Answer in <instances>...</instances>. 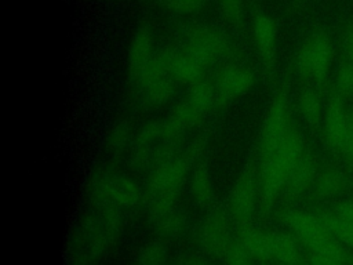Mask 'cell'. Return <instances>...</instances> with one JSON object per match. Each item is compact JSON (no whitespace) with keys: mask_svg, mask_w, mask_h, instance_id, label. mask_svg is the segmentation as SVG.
Listing matches in <instances>:
<instances>
[{"mask_svg":"<svg viewBox=\"0 0 353 265\" xmlns=\"http://www.w3.org/2000/svg\"><path fill=\"white\" fill-rule=\"evenodd\" d=\"M90 195L103 206L132 207L141 202V186L124 174L112 170H97L88 182Z\"/></svg>","mask_w":353,"mask_h":265,"instance_id":"3957f363","label":"cell"},{"mask_svg":"<svg viewBox=\"0 0 353 265\" xmlns=\"http://www.w3.org/2000/svg\"><path fill=\"white\" fill-rule=\"evenodd\" d=\"M153 35L148 26H139L131 36L127 48V70L130 79L138 84L153 59Z\"/></svg>","mask_w":353,"mask_h":265,"instance_id":"9c48e42d","label":"cell"},{"mask_svg":"<svg viewBox=\"0 0 353 265\" xmlns=\"http://www.w3.org/2000/svg\"><path fill=\"white\" fill-rule=\"evenodd\" d=\"M285 222L309 246V248L332 235L320 215H314L307 211H290L285 215Z\"/></svg>","mask_w":353,"mask_h":265,"instance_id":"7c38bea8","label":"cell"},{"mask_svg":"<svg viewBox=\"0 0 353 265\" xmlns=\"http://www.w3.org/2000/svg\"><path fill=\"white\" fill-rule=\"evenodd\" d=\"M132 141H134V135L131 132L130 126L127 123L120 121L113 124L109 128L105 138V145L109 152L121 153L132 145Z\"/></svg>","mask_w":353,"mask_h":265,"instance_id":"44dd1931","label":"cell"},{"mask_svg":"<svg viewBox=\"0 0 353 265\" xmlns=\"http://www.w3.org/2000/svg\"><path fill=\"white\" fill-rule=\"evenodd\" d=\"M219 8L222 15L229 21V22H239L243 17V10H244V3L243 0H218Z\"/></svg>","mask_w":353,"mask_h":265,"instance_id":"f1b7e54d","label":"cell"},{"mask_svg":"<svg viewBox=\"0 0 353 265\" xmlns=\"http://www.w3.org/2000/svg\"><path fill=\"white\" fill-rule=\"evenodd\" d=\"M254 84V75L244 66L230 65L221 70L215 91L218 102H230L251 90Z\"/></svg>","mask_w":353,"mask_h":265,"instance_id":"30bf717a","label":"cell"},{"mask_svg":"<svg viewBox=\"0 0 353 265\" xmlns=\"http://www.w3.org/2000/svg\"><path fill=\"white\" fill-rule=\"evenodd\" d=\"M298 105L301 115L306 120L307 124L317 127L321 123L323 119V106L320 97L316 90L307 87L301 91L299 98H298Z\"/></svg>","mask_w":353,"mask_h":265,"instance_id":"d6986e66","label":"cell"},{"mask_svg":"<svg viewBox=\"0 0 353 265\" xmlns=\"http://www.w3.org/2000/svg\"><path fill=\"white\" fill-rule=\"evenodd\" d=\"M190 193L196 203L208 204L212 200L214 185L205 167H197L190 177Z\"/></svg>","mask_w":353,"mask_h":265,"instance_id":"ffe728a7","label":"cell"},{"mask_svg":"<svg viewBox=\"0 0 353 265\" xmlns=\"http://www.w3.org/2000/svg\"><path fill=\"white\" fill-rule=\"evenodd\" d=\"M204 242L211 248H219L226 240V222L221 214H212L204 226Z\"/></svg>","mask_w":353,"mask_h":265,"instance_id":"603a6c76","label":"cell"},{"mask_svg":"<svg viewBox=\"0 0 353 265\" xmlns=\"http://www.w3.org/2000/svg\"><path fill=\"white\" fill-rule=\"evenodd\" d=\"M332 213L339 221L353 225V200H346L336 204L332 208Z\"/></svg>","mask_w":353,"mask_h":265,"instance_id":"f546056e","label":"cell"},{"mask_svg":"<svg viewBox=\"0 0 353 265\" xmlns=\"http://www.w3.org/2000/svg\"><path fill=\"white\" fill-rule=\"evenodd\" d=\"M273 254H276L281 261L291 265L298 261V250L292 239L288 236L273 237Z\"/></svg>","mask_w":353,"mask_h":265,"instance_id":"484cf974","label":"cell"},{"mask_svg":"<svg viewBox=\"0 0 353 265\" xmlns=\"http://www.w3.org/2000/svg\"><path fill=\"white\" fill-rule=\"evenodd\" d=\"M205 112L196 105L192 99H189L188 97L182 101H179L171 110V113L168 115L182 130H190L194 126H197L201 119L204 117Z\"/></svg>","mask_w":353,"mask_h":265,"instance_id":"ac0fdd59","label":"cell"},{"mask_svg":"<svg viewBox=\"0 0 353 265\" xmlns=\"http://www.w3.org/2000/svg\"><path fill=\"white\" fill-rule=\"evenodd\" d=\"M343 48L346 61L353 62V22H350L345 30L343 36Z\"/></svg>","mask_w":353,"mask_h":265,"instance_id":"4dcf8cb0","label":"cell"},{"mask_svg":"<svg viewBox=\"0 0 353 265\" xmlns=\"http://www.w3.org/2000/svg\"><path fill=\"white\" fill-rule=\"evenodd\" d=\"M185 50L205 68L226 52L228 40L222 32L200 25L188 33Z\"/></svg>","mask_w":353,"mask_h":265,"instance_id":"52a82bcc","label":"cell"},{"mask_svg":"<svg viewBox=\"0 0 353 265\" xmlns=\"http://www.w3.org/2000/svg\"><path fill=\"white\" fill-rule=\"evenodd\" d=\"M188 98L192 99L196 105H199L205 113L218 102L215 86L210 84L203 79L190 84Z\"/></svg>","mask_w":353,"mask_h":265,"instance_id":"7402d4cb","label":"cell"},{"mask_svg":"<svg viewBox=\"0 0 353 265\" xmlns=\"http://www.w3.org/2000/svg\"><path fill=\"white\" fill-rule=\"evenodd\" d=\"M349 188H352L350 178L335 167L323 168L320 173L316 174L313 184L314 195L320 199L336 196L347 190Z\"/></svg>","mask_w":353,"mask_h":265,"instance_id":"2e32d148","label":"cell"},{"mask_svg":"<svg viewBox=\"0 0 353 265\" xmlns=\"http://www.w3.org/2000/svg\"><path fill=\"white\" fill-rule=\"evenodd\" d=\"M161 255V250L157 246H150L143 253V262L145 264H154L159 261Z\"/></svg>","mask_w":353,"mask_h":265,"instance_id":"1f68e13d","label":"cell"},{"mask_svg":"<svg viewBox=\"0 0 353 265\" xmlns=\"http://www.w3.org/2000/svg\"><path fill=\"white\" fill-rule=\"evenodd\" d=\"M163 6L178 15L196 14L205 6V0H161Z\"/></svg>","mask_w":353,"mask_h":265,"instance_id":"83f0119b","label":"cell"},{"mask_svg":"<svg viewBox=\"0 0 353 265\" xmlns=\"http://www.w3.org/2000/svg\"><path fill=\"white\" fill-rule=\"evenodd\" d=\"M174 81L175 79L168 66V51L163 50L154 54L150 65L137 86L141 88L146 101L153 105H163L171 99L174 94Z\"/></svg>","mask_w":353,"mask_h":265,"instance_id":"8992f818","label":"cell"},{"mask_svg":"<svg viewBox=\"0 0 353 265\" xmlns=\"http://www.w3.org/2000/svg\"><path fill=\"white\" fill-rule=\"evenodd\" d=\"M313 265H346L349 259L345 244L334 235L310 247Z\"/></svg>","mask_w":353,"mask_h":265,"instance_id":"e0dca14e","label":"cell"},{"mask_svg":"<svg viewBox=\"0 0 353 265\" xmlns=\"http://www.w3.org/2000/svg\"><path fill=\"white\" fill-rule=\"evenodd\" d=\"M345 98L335 90L331 92L324 116V141L330 150L341 155L346 130H347V113L345 109Z\"/></svg>","mask_w":353,"mask_h":265,"instance_id":"ba28073f","label":"cell"},{"mask_svg":"<svg viewBox=\"0 0 353 265\" xmlns=\"http://www.w3.org/2000/svg\"><path fill=\"white\" fill-rule=\"evenodd\" d=\"M305 152L306 148L302 134L295 126H291L279 148L273 153L262 156L258 186L261 200L265 206L273 204L280 190L284 189L291 170Z\"/></svg>","mask_w":353,"mask_h":265,"instance_id":"6da1fadb","label":"cell"},{"mask_svg":"<svg viewBox=\"0 0 353 265\" xmlns=\"http://www.w3.org/2000/svg\"><path fill=\"white\" fill-rule=\"evenodd\" d=\"M251 33L261 58L263 62L270 63L274 57L277 39V28L274 21L265 14L255 15L251 23Z\"/></svg>","mask_w":353,"mask_h":265,"instance_id":"5bb4252c","label":"cell"},{"mask_svg":"<svg viewBox=\"0 0 353 265\" xmlns=\"http://www.w3.org/2000/svg\"><path fill=\"white\" fill-rule=\"evenodd\" d=\"M190 167V155H174L156 166L149 177L150 197L175 199L186 181Z\"/></svg>","mask_w":353,"mask_h":265,"instance_id":"277c9868","label":"cell"},{"mask_svg":"<svg viewBox=\"0 0 353 265\" xmlns=\"http://www.w3.org/2000/svg\"><path fill=\"white\" fill-rule=\"evenodd\" d=\"M332 41L325 32H314L301 44L296 54V72L305 80L323 88L332 63Z\"/></svg>","mask_w":353,"mask_h":265,"instance_id":"7a4b0ae2","label":"cell"},{"mask_svg":"<svg viewBox=\"0 0 353 265\" xmlns=\"http://www.w3.org/2000/svg\"><path fill=\"white\" fill-rule=\"evenodd\" d=\"M290 120V108H288V94L283 87L277 91L274 98L272 99L268 112L263 119L262 130H261V152L262 156L273 153L287 131L291 127Z\"/></svg>","mask_w":353,"mask_h":265,"instance_id":"5b68a950","label":"cell"},{"mask_svg":"<svg viewBox=\"0 0 353 265\" xmlns=\"http://www.w3.org/2000/svg\"><path fill=\"white\" fill-rule=\"evenodd\" d=\"M335 91L343 98L353 97V62L345 59V62L341 63L336 76Z\"/></svg>","mask_w":353,"mask_h":265,"instance_id":"4316f807","label":"cell"},{"mask_svg":"<svg viewBox=\"0 0 353 265\" xmlns=\"http://www.w3.org/2000/svg\"><path fill=\"white\" fill-rule=\"evenodd\" d=\"M316 174L317 173L314 167V160L310 152L306 149V152L294 166V168L291 170L287 178V182L284 185L285 195L291 199H296L301 195H303L307 189L313 188Z\"/></svg>","mask_w":353,"mask_h":265,"instance_id":"4fadbf2b","label":"cell"},{"mask_svg":"<svg viewBox=\"0 0 353 265\" xmlns=\"http://www.w3.org/2000/svg\"><path fill=\"white\" fill-rule=\"evenodd\" d=\"M321 219L324 221L327 229L330 230V233H332L339 242H342L345 246L353 248V225L350 224H345L342 221H339L334 213H325L320 215Z\"/></svg>","mask_w":353,"mask_h":265,"instance_id":"cb8c5ba5","label":"cell"},{"mask_svg":"<svg viewBox=\"0 0 353 265\" xmlns=\"http://www.w3.org/2000/svg\"><path fill=\"white\" fill-rule=\"evenodd\" d=\"M168 51V66L175 80L186 84H193L201 79L204 66L197 62L186 50H167Z\"/></svg>","mask_w":353,"mask_h":265,"instance_id":"9a60e30c","label":"cell"},{"mask_svg":"<svg viewBox=\"0 0 353 265\" xmlns=\"http://www.w3.org/2000/svg\"><path fill=\"white\" fill-rule=\"evenodd\" d=\"M243 240L245 247L256 255L266 257L273 253V237H269L258 230H247Z\"/></svg>","mask_w":353,"mask_h":265,"instance_id":"d4e9b609","label":"cell"},{"mask_svg":"<svg viewBox=\"0 0 353 265\" xmlns=\"http://www.w3.org/2000/svg\"><path fill=\"white\" fill-rule=\"evenodd\" d=\"M258 190V178L254 171L244 168L230 190V210L239 221L247 219L252 213Z\"/></svg>","mask_w":353,"mask_h":265,"instance_id":"8fae6325","label":"cell"},{"mask_svg":"<svg viewBox=\"0 0 353 265\" xmlns=\"http://www.w3.org/2000/svg\"><path fill=\"white\" fill-rule=\"evenodd\" d=\"M189 265H204V264L200 262V261H193V262H190Z\"/></svg>","mask_w":353,"mask_h":265,"instance_id":"d6a6232c","label":"cell"},{"mask_svg":"<svg viewBox=\"0 0 353 265\" xmlns=\"http://www.w3.org/2000/svg\"><path fill=\"white\" fill-rule=\"evenodd\" d=\"M349 120L353 123V109L349 112Z\"/></svg>","mask_w":353,"mask_h":265,"instance_id":"836d02e7","label":"cell"}]
</instances>
